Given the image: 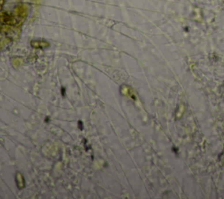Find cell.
Listing matches in <instances>:
<instances>
[{
	"label": "cell",
	"instance_id": "5b68a950",
	"mask_svg": "<svg viewBox=\"0 0 224 199\" xmlns=\"http://www.w3.org/2000/svg\"><path fill=\"white\" fill-rule=\"evenodd\" d=\"M5 3V0H0V11H2Z\"/></svg>",
	"mask_w": 224,
	"mask_h": 199
},
{
	"label": "cell",
	"instance_id": "8992f818",
	"mask_svg": "<svg viewBox=\"0 0 224 199\" xmlns=\"http://www.w3.org/2000/svg\"><path fill=\"white\" fill-rule=\"evenodd\" d=\"M0 30H1V27H0Z\"/></svg>",
	"mask_w": 224,
	"mask_h": 199
},
{
	"label": "cell",
	"instance_id": "277c9868",
	"mask_svg": "<svg viewBox=\"0 0 224 199\" xmlns=\"http://www.w3.org/2000/svg\"><path fill=\"white\" fill-rule=\"evenodd\" d=\"M16 183L17 186L19 189H22L26 186V182H25V178L22 176V174L20 172L16 173Z\"/></svg>",
	"mask_w": 224,
	"mask_h": 199
},
{
	"label": "cell",
	"instance_id": "7a4b0ae2",
	"mask_svg": "<svg viewBox=\"0 0 224 199\" xmlns=\"http://www.w3.org/2000/svg\"><path fill=\"white\" fill-rule=\"evenodd\" d=\"M0 22L5 25H14L16 23V18L12 15L5 12L0 14Z\"/></svg>",
	"mask_w": 224,
	"mask_h": 199
},
{
	"label": "cell",
	"instance_id": "6da1fadb",
	"mask_svg": "<svg viewBox=\"0 0 224 199\" xmlns=\"http://www.w3.org/2000/svg\"><path fill=\"white\" fill-rule=\"evenodd\" d=\"M14 14L20 19H25L27 16V6L24 4H19L14 8Z\"/></svg>",
	"mask_w": 224,
	"mask_h": 199
},
{
	"label": "cell",
	"instance_id": "3957f363",
	"mask_svg": "<svg viewBox=\"0 0 224 199\" xmlns=\"http://www.w3.org/2000/svg\"><path fill=\"white\" fill-rule=\"evenodd\" d=\"M50 46L47 41L46 40H32L31 47L33 48H46Z\"/></svg>",
	"mask_w": 224,
	"mask_h": 199
}]
</instances>
